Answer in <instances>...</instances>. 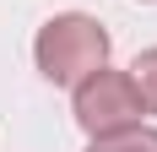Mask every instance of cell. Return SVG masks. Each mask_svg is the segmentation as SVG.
Returning <instances> with one entry per match:
<instances>
[{
	"instance_id": "cell-1",
	"label": "cell",
	"mask_w": 157,
	"mask_h": 152,
	"mask_svg": "<svg viewBox=\"0 0 157 152\" xmlns=\"http://www.w3.org/2000/svg\"><path fill=\"white\" fill-rule=\"evenodd\" d=\"M33 60H38L44 82H54V87H76L87 71L109 65V33H103V22L87 16V11H60V16H49L44 27H38V38H33Z\"/></svg>"
},
{
	"instance_id": "cell-3",
	"label": "cell",
	"mask_w": 157,
	"mask_h": 152,
	"mask_svg": "<svg viewBox=\"0 0 157 152\" xmlns=\"http://www.w3.org/2000/svg\"><path fill=\"white\" fill-rule=\"evenodd\" d=\"M87 152H157V130L152 125H130V130H114V136H92Z\"/></svg>"
},
{
	"instance_id": "cell-4",
	"label": "cell",
	"mask_w": 157,
	"mask_h": 152,
	"mask_svg": "<svg viewBox=\"0 0 157 152\" xmlns=\"http://www.w3.org/2000/svg\"><path fill=\"white\" fill-rule=\"evenodd\" d=\"M130 82H136V92H141V109L157 114V49H141V54L130 60Z\"/></svg>"
},
{
	"instance_id": "cell-2",
	"label": "cell",
	"mask_w": 157,
	"mask_h": 152,
	"mask_svg": "<svg viewBox=\"0 0 157 152\" xmlns=\"http://www.w3.org/2000/svg\"><path fill=\"white\" fill-rule=\"evenodd\" d=\"M141 92L130 82V71H109L98 65L76 82V125L87 136H114V130H130L141 125Z\"/></svg>"
}]
</instances>
